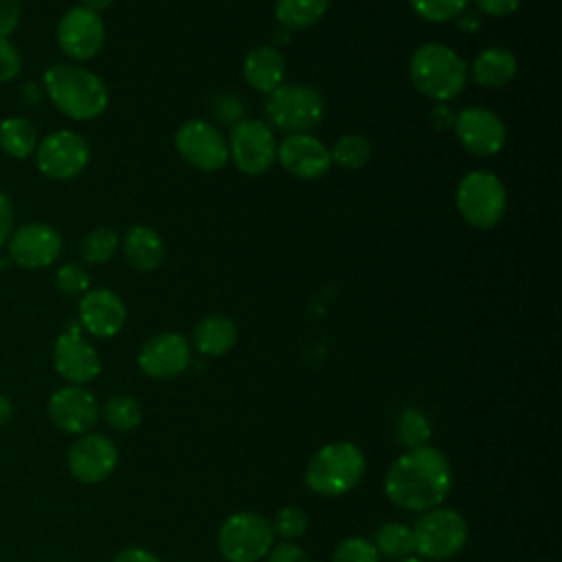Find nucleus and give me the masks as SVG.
<instances>
[{
	"instance_id": "f257e3e1",
	"label": "nucleus",
	"mask_w": 562,
	"mask_h": 562,
	"mask_svg": "<svg viewBox=\"0 0 562 562\" xmlns=\"http://www.w3.org/2000/svg\"><path fill=\"white\" fill-rule=\"evenodd\" d=\"M452 487L448 457L432 446L411 448L393 461L384 479L389 501L408 512L439 507Z\"/></svg>"
},
{
	"instance_id": "f03ea898",
	"label": "nucleus",
	"mask_w": 562,
	"mask_h": 562,
	"mask_svg": "<svg viewBox=\"0 0 562 562\" xmlns=\"http://www.w3.org/2000/svg\"><path fill=\"white\" fill-rule=\"evenodd\" d=\"M48 99L75 121H92L108 108V88L99 75L75 64H55L44 72Z\"/></svg>"
},
{
	"instance_id": "7ed1b4c3",
	"label": "nucleus",
	"mask_w": 562,
	"mask_h": 562,
	"mask_svg": "<svg viewBox=\"0 0 562 562\" xmlns=\"http://www.w3.org/2000/svg\"><path fill=\"white\" fill-rule=\"evenodd\" d=\"M408 75L417 92L435 103H448L463 90L468 81V64L450 46L428 42L411 55Z\"/></svg>"
},
{
	"instance_id": "20e7f679",
	"label": "nucleus",
	"mask_w": 562,
	"mask_h": 562,
	"mask_svg": "<svg viewBox=\"0 0 562 562\" xmlns=\"http://www.w3.org/2000/svg\"><path fill=\"white\" fill-rule=\"evenodd\" d=\"M364 452L351 441L327 443L314 452L305 470V485L321 496H342L364 476Z\"/></svg>"
},
{
	"instance_id": "39448f33",
	"label": "nucleus",
	"mask_w": 562,
	"mask_h": 562,
	"mask_svg": "<svg viewBox=\"0 0 562 562\" xmlns=\"http://www.w3.org/2000/svg\"><path fill=\"white\" fill-rule=\"evenodd\" d=\"M266 119L285 134H301L316 127L325 116L323 97L301 83H281L266 97Z\"/></svg>"
},
{
	"instance_id": "423d86ee",
	"label": "nucleus",
	"mask_w": 562,
	"mask_h": 562,
	"mask_svg": "<svg viewBox=\"0 0 562 562\" xmlns=\"http://www.w3.org/2000/svg\"><path fill=\"white\" fill-rule=\"evenodd\" d=\"M457 211L474 228L496 226L507 211V191L492 171H470L457 187Z\"/></svg>"
},
{
	"instance_id": "0eeeda50",
	"label": "nucleus",
	"mask_w": 562,
	"mask_h": 562,
	"mask_svg": "<svg viewBox=\"0 0 562 562\" xmlns=\"http://www.w3.org/2000/svg\"><path fill=\"white\" fill-rule=\"evenodd\" d=\"M274 542L268 518L255 512L228 516L217 531V549L226 562H259Z\"/></svg>"
},
{
	"instance_id": "6e6552de",
	"label": "nucleus",
	"mask_w": 562,
	"mask_h": 562,
	"mask_svg": "<svg viewBox=\"0 0 562 562\" xmlns=\"http://www.w3.org/2000/svg\"><path fill=\"white\" fill-rule=\"evenodd\" d=\"M413 529L415 551L428 560H446L463 549L468 542L465 518L446 507H432L419 516Z\"/></svg>"
},
{
	"instance_id": "1a4fd4ad",
	"label": "nucleus",
	"mask_w": 562,
	"mask_h": 562,
	"mask_svg": "<svg viewBox=\"0 0 562 562\" xmlns=\"http://www.w3.org/2000/svg\"><path fill=\"white\" fill-rule=\"evenodd\" d=\"M228 158L246 176L266 173L277 160V136L261 119H241L228 138Z\"/></svg>"
},
{
	"instance_id": "9d476101",
	"label": "nucleus",
	"mask_w": 562,
	"mask_h": 562,
	"mask_svg": "<svg viewBox=\"0 0 562 562\" xmlns=\"http://www.w3.org/2000/svg\"><path fill=\"white\" fill-rule=\"evenodd\" d=\"M176 149L184 162L200 171H217L228 160V140L226 136L202 119L184 121L176 136Z\"/></svg>"
},
{
	"instance_id": "9b49d317",
	"label": "nucleus",
	"mask_w": 562,
	"mask_h": 562,
	"mask_svg": "<svg viewBox=\"0 0 562 562\" xmlns=\"http://www.w3.org/2000/svg\"><path fill=\"white\" fill-rule=\"evenodd\" d=\"M35 158L44 176L53 180H70L88 167L90 147L77 132L57 130L35 147Z\"/></svg>"
},
{
	"instance_id": "f8f14e48",
	"label": "nucleus",
	"mask_w": 562,
	"mask_h": 562,
	"mask_svg": "<svg viewBox=\"0 0 562 562\" xmlns=\"http://www.w3.org/2000/svg\"><path fill=\"white\" fill-rule=\"evenodd\" d=\"M452 130L459 143L474 156H494L507 143V130L501 116L483 105H470L454 114Z\"/></svg>"
},
{
	"instance_id": "ddd939ff",
	"label": "nucleus",
	"mask_w": 562,
	"mask_h": 562,
	"mask_svg": "<svg viewBox=\"0 0 562 562\" xmlns=\"http://www.w3.org/2000/svg\"><path fill=\"white\" fill-rule=\"evenodd\" d=\"M105 42V26L99 13L86 7L68 9L57 22V44L70 59L94 57Z\"/></svg>"
},
{
	"instance_id": "4468645a",
	"label": "nucleus",
	"mask_w": 562,
	"mask_h": 562,
	"mask_svg": "<svg viewBox=\"0 0 562 562\" xmlns=\"http://www.w3.org/2000/svg\"><path fill=\"white\" fill-rule=\"evenodd\" d=\"M53 362L57 373L77 386L92 382L101 373L97 349L81 336V327L75 323L55 340Z\"/></svg>"
},
{
	"instance_id": "2eb2a0df",
	"label": "nucleus",
	"mask_w": 562,
	"mask_h": 562,
	"mask_svg": "<svg viewBox=\"0 0 562 562\" xmlns=\"http://www.w3.org/2000/svg\"><path fill=\"white\" fill-rule=\"evenodd\" d=\"M277 160L290 176L301 180L323 178L331 169L329 149L307 132L288 134L277 143Z\"/></svg>"
},
{
	"instance_id": "dca6fc26",
	"label": "nucleus",
	"mask_w": 562,
	"mask_h": 562,
	"mask_svg": "<svg viewBox=\"0 0 562 562\" xmlns=\"http://www.w3.org/2000/svg\"><path fill=\"white\" fill-rule=\"evenodd\" d=\"M191 362V345L176 331L151 336L138 351V369L154 380L180 375Z\"/></svg>"
},
{
	"instance_id": "f3484780",
	"label": "nucleus",
	"mask_w": 562,
	"mask_h": 562,
	"mask_svg": "<svg viewBox=\"0 0 562 562\" xmlns=\"http://www.w3.org/2000/svg\"><path fill=\"white\" fill-rule=\"evenodd\" d=\"M119 450L105 435H81L68 450V470L81 483H101L116 468Z\"/></svg>"
},
{
	"instance_id": "a211bd4d",
	"label": "nucleus",
	"mask_w": 562,
	"mask_h": 562,
	"mask_svg": "<svg viewBox=\"0 0 562 562\" xmlns=\"http://www.w3.org/2000/svg\"><path fill=\"white\" fill-rule=\"evenodd\" d=\"M61 252L59 233L42 222H29L20 226L9 237V255L11 259L29 270L46 268L57 261Z\"/></svg>"
},
{
	"instance_id": "6ab92c4d",
	"label": "nucleus",
	"mask_w": 562,
	"mask_h": 562,
	"mask_svg": "<svg viewBox=\"0 0 562 562\" xmlns=\"http://www.w3.org/2000/svg\"><path fill=\"white\" fill-rule=\"evenodd\" d=\"M50 422L70 435H81L97 424L99 404L94 395L77 384L57 389L48 400Z\"/></svg>"
},
{
	"instance_id": "aec40b11",
	"label": "nucleus",
	"mask_w": 562,
	"mask_h": 562,
	"mask_svg": "<svg viewBox=\"0 0 562 562\" xmlns=\"http://www.w3.org/2000/svg\"><path fill=\"white\" fill-rule=\"evenodd\" d=\"M127 318V310L123 299L108 290V288H94L81 294L79 301V325L97 336V338H112L116 336Z\"/></svg>"
},
{
	"instance_id": "412c9836",
	"label": "nucleus",
	"mask_w": 562,
	"mask_h": 562,
	"mask_svg": "<svg viewBox=\"0 0 562 562\" xmlns=\"http://www.w3.org/2000/svg\"><path fill=\"white\" fill-rule=\"evenodd\" d=\"M241 72H244L246 83L252 90H257L261 94H270L272 90H277L283 83L285 59L274 46L261 44V46H255L252 50H248Z\"/></svg>"
},
{
	"instance_id": "4be33fe9",
	"label": "nucleus",
	"mask_w": 562,
	"mask_h": 562,
	"mask_svg": "<svg viewBox=\"0 0 562 562\" xmlns=\"http://www.w3.org/2000/svg\"><path fill=\"white\" fill-rule=\"evenodd\" d=\"M123 255L138 272H151L162 263L165 244L158 231L145 224L132 226L123 237Z\"/></svg>"
},
{
	"instance_id": "5701e85b",
	"label": "nucleus",
	"mask_w": 562,
	"mask_h": 562,
	"mask_svg": "<svg viewBox=\"0 0 562 562\" xmlns=\"http://www.w3.org/2000/svg\"><path fill=\"white\" fill-rule=\"evenodd\" d=\"M516 57L509 48L487 46L470 64V77L483 88H501L509 83L516 75Z\"/></svg>"
},
{
	"instance_id": "b1692460",
	"label": "nucleus",
	"mask_w": 562,
	"mask_h": 562,
	"mask_svg": "<svg viewBox=\"0 0 562 562\" xmlns=\"http://www.w3.org/2000/svg\"><path fill=\"white\" fill-rule=\"evenodd\" d=\"M237 340V327L228 316L222 314H211L204 316L195 327H193V347L202 356H224L226 351L233 349Z\"/></svg>"
},
{
	"instance_id": "393cba45",
	"label": "nucleus",
	"mask_w": 562,
	"mask_h": 562,
	"mask_svg": "<svg viewBox=\"0 0 562 562\" xmlns=\"http://www.w3.org/2000/svg\"><path fill=\"white\" fill-rule=\"evenodd\" d=\"M327 9H329V0H277L274 18L279 26L288 31H296V29H307L316 24Z\"/></svg>"
},
{
	"instance_id": "a878e982",
	"label": "nucleus",
	"mask_w": 562,
	"mask_h": 562,
	"mask_svg": "<svg viewBox=\"0 0 562 562\" xmlns=\"http://www.w3.org/2000/svg\"><path fill=\"white\" fill-rule=\"evenodd\" d=\"M0 147L11 158H26L37 147V132L31 121L11 116L0 123Z\"/></svg>"
},
{
	"instance_id": "bb28decb",
	"label": "nucleus",
	"mask_w": 562,
	"mask_h": 562,
	"mask_svg": "<svg viewBox=\"0 0 562 562\" xmlns=\"http://www.w3.org/2000/svg\"><path fill=\"white\" fill-rule=\"evenodd\" d=\"M375 549L380 555L391 560H404L415 551L413 529L404 522H384L375 531Z\"/></svg>"
},
{
	"instance_id": "cd10ccee",
	"label": "nucleus",
	"mask_w": 562,
	"mask_h": 562,
	"mask_svg": "<svg viewBox=\"0 0 562 562\" xmlns=\"http://www.w3.org/2000/svg\"><path fill=\"white\" fill-rule=\"evenodd\" d=\"M331 162H336L338 167L347 169V171H356L362 169L369 158H371V143L367 136L362 134H342L334 147L329 149Z\"/></svg>"
},
{
	"instance_id": "c85d7f7f",
	"label": "nucleus",
	"mask_w": 562,
	"mask_h": 562,
	"mask_svg": "<svg viewBox=\"0 0 562 562\" xmlns=\"http://www.w3.org/2000/svg\"><path fill=\"white\" fill-rule=\"evenodd\" d=\"M119 246H121V235L114 228L99 226L83 235L79 244V252L88 263H105L114 257Z\"/></svg>"
},
{
	"instance_id": "c756f323",
	"label": "nucleus",
	"mask_w": 562,
	"mask_h": 562,
	"mask_svg": "<svg viewBox=\"0 0 562 562\" xmlns=\"http://www.w3.org/2000/svg\"><path fill=\"white\" fill-rule=\"evenodd\" d=\"M395 435L400 443H404L408 450L426 446V441L430 439V422L419 408L408 406L395 419Z\"/></svg>"
},
{
	"instance_id": "7c9ffc66",
	"label": "nucleus",
	"mask_w": 562,
	"mask_h": 562,
	"mask_svg": "<svg viewBox=\"0 0 562 562\" xmlns=\"http://www.w3.org/2000/svg\"><path fill=\"white\" fill-rule=\"evenodd\" d=\"M105 422L116 430H132L143 419V408L132 395H114L103 406Z\"/></svg>"
},
{
	"instance_id": "2f4dec72",
	"label": "nucleus",
	"mask_w": 562,
	"mask_h": 562,
	"mask_svg": "<svg viewBox=\"0 0 562 562\" xmlns=\"http://www.w3.org/2000/svg\"><path fill=\"white\" fill-rule=\"evenodd\" d=\"M411 9L426 22L454 20L470 0H408Z\"/></svg>"
},
{
	"instance_id": "473e14b6",
	"label": "nucleus",
	"mask_w": 562,
	"mask_h": 562,
	"mask_svg": "<svg viewBox=\"0 0 562 562\" xmlns=\"http://www.w3.org/2000/svg\"><path fill=\"white\" fill-rule=\"evenodd\" d=\"M270 525H272L274 536H281L283 540H294V538H301L307 531L310 518L301 507L288 505V507H281L274 514V520Z\"/></svg>"
},
{
	"instance_id": "72a5a7b5",
	"label": "nucleus",
	"mask_w": 562,
	"mask_h": 562,
	"mask_svg": "<svg viewBox=\"0 0 562 562\" xmlns=\"http://www.w3.org/2000/svg\"><path fill=\"white\" fill-rule=\"evenodd\" d=\"M331 562H380V553L367 538L351 536L334 549Z\"/></svg>"
},
{
	"instance_id": "f704fd0d",
	"label": "nucleus",
	"mask_w": 562,
	"mask_h": 562,
	"mask_svg": "<svg viewBox=\"0 0 562 562\" xmlns=\"http://www.w3.org/2000/svg\"><path fill=\"white\" fill-rule=\"evenodd\" d=\"M55 283L64 294L77 296L90 290V274L79 263H64L55 272Z\"/></svg>"
},
{
	"instance_id": "c9c22d12",
	"label": "nucleus",
	"mask_w": 562,
	"mask_h": 562,
	"mask_svg": "<svg viewBox=\"0 0 562 562\" xmlns=\"http://www.w3.org/2000/svg\"><path fill=\"white\" fill-rule=\"evenodd\" d=\"M22 70V55L15 44L9 40H0V83L11 81Z\"/></svg>"
},
{
	"instance_id": "e433bc0d",
	"label": "nucleus",
	"mask_w": 562,
	"mask_h": 562,
	"mask_svg": "<svg viewBox=\"0 0 562 562\" xmlns=\"http://www.w3.org/2000/svg\"><path fill=\"white\" fill-rule=\"evenodd\" d=\"M213 110H215V116L220 121L235 123V121H241L244 105H241V101L235 94H220L217 101L213 103Z\"/></svg>"
},
{
	"instance_id": "4c0bfd02",
	"label": "nucleus",
	"mask_w": 562,
	"mask_h": 562,
	"mask_svg": "<svg viewBox=\"0 0 562 562\" xmlns=\"http://www.w3.org/2000/svg\"><path fill=\"white\" fill-rule=\"evenodd\" d=\"M20 0H0V40H7L20 24Z\"/></svg>"
},
{
	"instance_id": "58836bf2",
	"label": "nucleus",
	"mask_w": 562,
	"mask_h": 562,
	"mask_svg": "<svg viewBox=\"0 0 562 562\" xmlns=\"http://www.w3.org/2000/svg\"><path fill=\"white\" fill-rule=\"evenodd\" d=\"M522 0H474L476 11L485 13L490 18H505L518 11Z\"/></svg>"
},
{
	"instance_id": "ea45409f",
	"label": "nucleus",
	"mask_w": 562,
	"mask_h": 562,
	"mask_svg": "<svg viewBox=\"0 0 562 562\" xmlns=\"http://www.w3.org/2000/svg\"><path fill=\"white\" fill-rule=\"evenodd\" d=\"M268 562H310V558H307L305 551L299 549L296 544H292V542H281V544H277V547L270 551Z\"/></svg>"
},
{
	"instance_id": "a19ab883",
	"label": "nucleus",
	"mask_w": 562,
	"mask_h": 562,
	"mask_svg": "<svg viewBox=\"0 0 562 562\" xmlns=\"http://www.w3.org/2000/svg\"><path fill=\"white\" fill-rule=\"evenodd\" d=\"M13 228V209L11 200L0 191V248L9 241Z\"/></svg>"
},
{
	"instance_id": "79ce46f5",
	"label": "nucleus",
	"mask_w": 562,
	"mask_h": 562,
	"mask_svg": "<svg viewBox=\"0 0 562 562\" xmlns=\"http://www.w3.org/2000/svg\"><path fill=\"white\" fill-rule=\"evenodd\" d=\"M430 123L435 130H450L454 123V112L448 103H435V108L430 110Z\"/></svg>"
},
{
	"instance_id": "37998d69",
	"label": "nucleus",
	"mask_w": 562,
	"mask_h": 562,
	"mask_svg": "<svg viewBox=\"0 0 562 562\" xmlns=\"http://www.w3.org/2000/svg\"><path fill=\"white\" fill-rule=\"evenodd\" d=\"M114 562H160V558L140 547H127L121 553H116Z\"/></svg>"
},
{
	"instance_id": "c03bdc74",
	"label": "nucleus",
	"mask_w": 562,
	"mask_h": 562,
	"mask_svg": "<svg viewBox=\"0 0 562 562\" xmlns=\"http://www.w3.org/2000/svg\"><path fill=\"white\" fill-rule=\"evenodd\" d=\"M454 22H457L459 31H463V33H474V31H479V26H481L479 11L468 9V7H465V9L454 18Z\"/></svg>"
},
{
	"instance_id": "a18cd8bd",
	"label": "nucleus",
	"mask_w": 562,
	"mask_h": 562,
	"mask_svg": "<svg viewBox=\"0 0 562 562\" xmlns=\"http://www.w3.org/2000/svg\"><path fill=\"white\" fill-rule=\"evenodd\" d=\"M11 413H13L11 400L4 393H0V426H4L11 419Z\"/></svg>"
},
{
	"instance_id": "49530a36",
	"label": "nucleus",
	"mask_w": 562,
	"mask_h": 562,
	"mask_svg": "<svg viewBox=\"0 0 562 562\" xmlns=\"http://www.w3.org/2000/svg\"><path fill=\"white\" fill-rule=\"evenodd\" d=\"M81 2H83L81 7H86V9L94 11V13H101V11H105L114 0H81Z\"/></svg>"
},
{
	"instance_id": "de8ad7c7",
	"label": "nucleus",
	"mask_w": 562,
	"mask_h": 562,
	"mask_svg": "<svg viewBox=\"0 0 562 562\" xmlns=\"http://www.w3.org/2000/svg\"><path fill=\"white\" fill-rule=\"evenodd\" d=\"M400 562H422L419 558H404V560H400Z\"/></svg>"
}]
</instances>
